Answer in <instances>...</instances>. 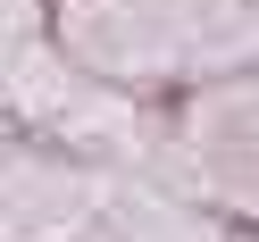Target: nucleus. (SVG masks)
Segmentation results:
<instances>
[]
</instances>
